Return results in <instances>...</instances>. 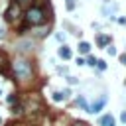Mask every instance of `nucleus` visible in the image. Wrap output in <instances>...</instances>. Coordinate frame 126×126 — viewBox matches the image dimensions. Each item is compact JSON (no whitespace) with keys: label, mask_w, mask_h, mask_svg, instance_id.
Instances as JSON below:
<instances>
[{"label":"nucleus","mask_w":126,"mask_h":126,"mask_svg":"<svg viewBox=\"0 0 126 126\" xmlns=\"http://www.w3.org/2000/svg\"><path fill=\"white\" fill-rule=\"evenodd\" d=\"M45 20H47L45 18V12L39 6H32V8L26 10V22H28V26H39Z\"/></svg>","instance_id":"f257e3e1"},{"label":"nucleus","mask_w":126,"mask_h":126,"mask_svg":"<svg viewBox=\"0 0 126 126\" xmlns=\"http://www.w3.org/2000/svg\"><path fill=\"white\" fill-rule=\"evenodd\" d=\"M87 65H91V67H93V65H96V59H94L93 55H89V57H87Z\"/></svg>","instance_id":"9b49d317"},{"label":"nucleus","mask_w":126,"mask_h":126,"mask_svg":"<svg viewBox=\"0 0 126 126\" xmlns=\"http://www.w3.org/2000/svg\"><path fill=\"white\" fill-rule=\"evenodd\" d=\"M120 61H122V63L126 65V53H122V55H120Z\"/></svg>","instance_id":"dca6fc26"},{"label":"nucleus","mask_w":126,"mask_h":126,"mask_svg":"<svg viewBox=\"0 0 126 126\" xmlns=\"http://www.w3.org/2000/svg\"><path fill=\"white\" fill-rule=\"evenodd\" d=\"M104 2H108V0H104Z\"/></svg>","instance_id":"412c9836"},{"label":"nucleus","mask_w":126,"mask_h":126,"mask_svg":"<svg viewBox=\"0 0 126 126\" xmlns=\"http://www.w3.org/2000/svg\"><path fill=\"white\" fill-rule=\"evenodd\" d=\"M75 126H83V124H75Z\"/></svg>","instance_id":"6ab92c4d"},{"label":"nucleus","mask_w":126,"mask_h":126,"mask_svg":"<svg viewBox=\"0 0 126 126\" xmlns=\"http://www.w3.org/2000/svg\"><path fill=\"white\" fill-rule=\"evenodd\" d=\"M20 14H22V12H20V2H16V0H14V2L8 6V10H6V16H4V18H6V22L14 24V22H18Z\"/></svg>","instance_id":"7ed1b4c3"},{"label":"nucleus","mask_w":126,"mask_h":126,"mask_svg":"<svg viewBox=\"0 0 126 126\" xmlns=\"http://www.w3.org/2000/svg\"><path fill=\"white\" fill-rule=\"evenodd\" d=\"M2 37H4V33H2V30H0V39H2Z\"/></svg>","instance_id":"f3484780"},{"label":"nucleus","mask_w":126,"mask_h":126,"mask_svg":"<svg viewBox=\"0 0 126 126\" xmlns=\"http://www.w3.org/2000/svg\"><path fill=\"white\" fill-rule=\"evenodd\" d=\"M98 124L100 126H114V116L112 114H102L98 118Z\"/></svg>","instance_id":"39448f33"},{"label":"nucleus","mask_w":126,"mask_h":126,"mask_svg":"<svg viewBox=\"0 0 126 126\" xmlns=\"http://www.w3.org/2000/svg\"><path fill=\"white\" fill-rule=\"evenodd\" d=\"M106 100H108V96H106V94L98 96V98H96V102L89 106V112H98V110H100V108H102V106L106 104Z\"/></svg>","instance_id":"20e7f679"},{"label":"nucleus","mask_w":126,"mask_h":126,"mask_svg":"<svg viewBox=\"0 0 126 126\" xmlns=\"http://www.w3.org/2000/svg\"><path fill=\"white\" fill-rule=\"evenodd\" d=\"M0 94H2V93H0Z\"/></svg>","instance_id":"4be33fe9"},{"label":"nucleus","mask_w":126,"mask_h":126,"mask_svg":"<svg viewBox=\"0 0 126 126\" xmlns=\"http://www.w3.org/2000/svg\"><path fill=\"white\" fill-rule=\"evenodd\" d=\"M71 55H73V53H71V49H69L67 45H61V47H59V57H61V59H71Z\"/></svg>","instance_id":"0eeeda50"},{"label":"nucleus","mask_w":126,"mask_h":126,"mask_svg":"<svg viewBox=\"0 0 126 126\" xmlns=\"http://www.w3.org/2000/svg\"><path fill=\"white\" fill-rule=\"evenodd\" d=\"M96 45H100V47L110 45V35H106V33H98V35H96Z\"/></svg>","instance_id":"423d86ee"},{"label":"nucleus","mask_w":126,"mask_h":126,"mask_svg":"<svg viewBox=\"0 0 126 126\" xmlns=\"http://www.w3.org/2000/svg\"><path fill=\"white\" fill-rule=\"evenodd\" d=\"M14 71H16V75H18L20 79H30V77H32V65H30V61H26V59H18V61L14 63Z\"/></svg>","instance_id":"f03ea898"},{"label":"nucleus","mask_w":126,"mask_h":126,"mask_svg":"<svg viewBox=\"0 0 126 126\" xmlns=\"http://www.w3.org/2000/svg\"><path fill=\"white\" fill-rule=\"evenodd\" d=\"M120 120H122V122L126 124V112H122V114H120Z\"/></svg>","instance_id":"2eb2a0df"},{"label":"nucleus","mask_w":126,"mask_h":126,"mask_svg":"<svg viewBox=\"0 0 126 126\" xmlns=\"http://www.w3.org/2000/svg\"><path fill=\"white\" fill-rule=\"evenodd\" d=\"M16 2H30V0H16Z\"/></svg>","instance_id":"a211bd4d"},{"label":"nucleus","mask_w":126,"mask_h":126,"mask_svg":"<svg viewBox=\"0 0 126 126\" xmlns=\"http://www.w3.org/2000/svg\"><path fill=\"white\" fill-rule=\"evenodd\" d=\"M96 65H98L100 71H106V61H96Z\"/></svg>","instance_id":"f8f14e48"},{"label":"nucleus","mask_w":126,"mask_h":126,"mask_svg":"<svg viewBox=\"0 0 126 126\" xmlns=\"http://www.w3.org/2000/svg\"><path fill=\"white\" fill-rule=\"evenodd\" d=\"M67 81H69V85H77V83H79L77 77H67Z\"/></svg>","instance_id":"ddd939ff"},{"label":"nucleus","mask_w":126,"mask_h":126,"mask_svg":"<svg viewBox=\"0 0 126 126\" xmlns=\"http://www.w3.org/2000/svg\"><path fill=\"white\" fill-rule=\"evenodd\" d=\"M108 55H116V49L112 45H108Z\"/></svg>","instance_id":"4468645a"},{"label":"nucleus","mask_w":126,"mask_h":126,"mask_svg":"<svg viewBox=\"0 0 126 126\" xmlns=\"http://www.w3.org/2000/svg\"><path fill=\"white\" fill-rule=\"evenodd\" d=\"M0 124H2V118H0Z\"/></svg>","instance_id":"aec40b11"},{"label":"nucleus","mask_w":126,"mask_h":126,"mask_svg":"<svg viewBox=\"0 0 126 126\" xmlns=\"http://www.w3.org/2000/svg\"><path fill=\"white\" fill-rule=\"evenodd\" d=\"M63 98H65V96H63V93H53V100H55V102H61Z\"/></svg>","instance_id":"1a4fd4ad"},{"label":"nucleus","mask_w":126,"mask_h":126,"mask_svg":"<svg viewBox=\"0 0 126 126\" xmlns=\"http://www.w3.org/2000/svg\"><path fill=\"white\" fill-rule=\"evenodd\" d=\"M65 8H67V10L71 12V10L75 8V0H67V2H65Z\"/></svg>","instance_id":"9d476101"},{"label":"nucleus","mask_w":126,"mask_h":126,"mask_svg":"<svg viewBox=\"0 0 126 126\" xmlns=\"http://www.w3.org/2000/svg\"><path fill=\"white\" fill-rule=\"evenodd\" d=\"M79 51H81L83 55H85V53L89 55V51H91V45H89L87 41H81V43H79Z\"/></svg>","instance_id":"6e6552de"}]
</instances>
